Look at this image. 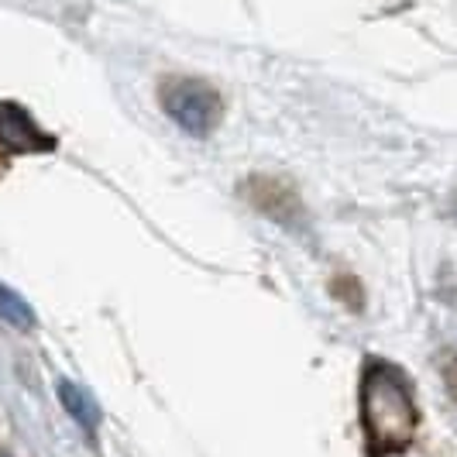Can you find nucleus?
Masks as SVG:
<instances>
[{"label": "nucleus", "mask_w": 457, "mask_h": 457, "mask_svg": "<svg viewBox=\"0 0 457 457\" xmlns=\"http://www.w3.org/2000/svg\"><path fill=\"white\" fill-rule=\"evenodd\" d=\"M358 420L368 457H399L410 451L420 430V406L403 368L382 358L365 361L358 382Z\"/></svg>", "instance_id": "obj_1"}, {"label": "nucleus", "mask_w": 457, "mask_h": 457, "mask_svg": "<svg viewBox=\"0 0 457 457\" xmlns=\"http://www.w3.org/2000/svg\"><path fill=\"white\" fill-rule=\"evenodd\" d=\"M159 104L162 111L193 137H206L220 124V114H224L220 93L196 76H165L159 83Z\"/></svg>", "instance_id": "obj_2"}, {"label": "nucleus", "mask_w": 457, "mask_h": 457, "mask_svg": "<svg viewBox=\"0 0 457 457\" xmlns=\"http://www.w3.org/2000/svg\"><path fill=\"white\" fill-rule=\"evenodd\" d=\"M0 145L11 155H42V152L55 148V137L46 135V128L24 107L0 100Z\"/></svg>", "instance_id": "obj_3"}, {"label": "nucleus", "mask_w": 457, "mask_h": 457, "mask_svg": "<svg viewBox=\"0 0 457 457\" xmlns=\"http://www.w3.org/2000/svg\"><path fill=\"white\" fill-rule=\"evenodd\" d=\"M245 196L252 200V206L258 213H269V217H278V220H286L282 210H293V213L299 210L293 189L286 183H278V179H248ZM286 224H289V220H286Z\"/></svg>", "instance_id": "obj_4"}, {"label": "nucleus", "mask_w": 457, "mask_h": 457, "mask_svg": "<svg viewBox=\"0 0 457 457\" xmlns=\"http://www.w3.org/2000/svg\"><path fill=\"white\" fill-rule=\"evenodd\" d=\"M59 399H62V406L66 412L83 427V434L93 436L100 430V406L93 403L87 392L79 389V386H72V382H59Z\"/></svg>", "instance_id": "obj_5"}, {"label": "nucleus", "mask_w": 457, "mask_h": 457, "mask_svg": "<svg viewBox=\"0 0 457 457\" xmlns=\"http://www.w3.org/2000/svg\"><path fill=\"white\" fill-rule=\"evenodd\" d=\"M0 320L18 327V330H35V310L24 303L21 293H14L11 286L0 282Z\"/></svg>", "instance_id": "obj_6"}, {"label": "nucleus", "mask_w": 457, "mask_h": 457, "mask_svg": "<svg viewBox=\"0 0 457 457\" xmlns=\"http://www.w3.org/2000/svg\"><path fill=\"white\" fill-rule=\"evenodd\" d=\"M447 386H451V395L457 399V361L451 368H447Z\"/></svg>", "instance_id": "obj_7"}]
</instances>
